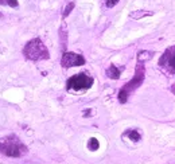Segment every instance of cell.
<instances>
[{"label":"cell","instance_id":"obj_1","mask_svg":"<svg viewBox=\"0 0 175 164\" xmlns=\"http://www.w3.org/2000/svg\"><path fill=\"white\" fill-rule=\"evenodd\" d=\"M0 152L10 157H20L27 152V148L16 136H8L0 139Z\"/></svg>","mask_w":175,"mask_h":164},{"label":"cell","instance_id":"obj_2","mask_svg":"<svg viewBox=\"0 0 175 164\" xmlns=\"http://www.w3.org/2000/svg\"><path fill=\"white\" fill-rule=\"evenodd\" d=\"M144 75H145V70H144V65L139 62L136 66V71H135V75H133V78L128 82V84H125L123 86V89L120 90L119 93V101L121 104H125L128 100V96L131 93H133L135 90L139 88V86L143 84L144 81Z\"/></svg>","mask_w":175,"mask_h":164},{"label":"cell","instance_id":"obj_3","mask_svg":"<svg viewBox=\"0 0 175 164\" xmlns=\"http://www.w3.org/2000/svg\"><path fill=\"white\" fill-rule=\"evenodd\" d=\"M23 54L30 61H42L48 58V51L39 38L30 40L23 48Z\"/></svg>","mask_w":175,"mask_h":164},{"label":"cell","instance_id":"obj_4","mask_svg":"<svg viewBox=\"0 0 175 164\" xmlns=\"http://www.w3.org/2000/svg\"><path fill=\"white\" fill-rule=\"evenodd\" d=\"M93 85V78L84 73L76 74L67 80V90H86Z\"/></svg>","mask_w":175,"mask_h":164},{"label":"cell","instance_id":"obj_5","mask_svg":"<svg viewBox=\"0 0 175 164\" xmlns=\"http://www.w3.org/2000/svg\"><path fill=\"white\" fill-rule=\"evenodd\" d=\"M159 66L168 74H175V46L164 51L159 59Z\"/></svg>","mask_w":175,"mask_h":164},{"label":"cell","instance_id":"obj_6","mask_svg":"<svg viewBox=\"0 0 175 164\" xmlns=\"http://www.w3.org/2000/svg\"><path fill=\"white\" fill-rule=\"evenodd\" d=\"M61 65L66 69L74 66H82V65H85V58L80 54H76V52H65L62 59H61Z\"/></svg>","mask_w":175,"mask_h":164},{"label":"cell","instance_id":"obj_7","mask_svg":"<svg viewBox=\"0 0 175 164\" xmlns=\"http://www.w3.org/2000/svg\"><path fill=\"white\" fill-rule=\"evenodd\" d=\"M107 75L111 80H119V77H120V69L116 67L115 65H111V66L108 67V70H107Z\"/></svg>","mask_w":175,"mask_h":164},{"label":"cell","instance_id":"obj_8","mask_svg":"<svg viewBox=\"0 0 175 164\" xmlns=\"http://www.w3.org/2000/svg\"><path fill=\"white\" fill-rule=\"evenodd\" d=\"M154 57V52L152 51H140L139 54H137V61H139V62H141L143 63L144 61H148V59H151Z\"/></svg>","mask_w":175,"mask_h":164},{"label":"cell","instance_id":"obj_9","mask_svg":"<svg viewBox=\"0 0 175 164\" xmlns=\"http://www.w3.org/2000/svg\"><path fill=\"white\" fill-rule=\"evenodd\" d=\"M124 136H127V137H129L132 141H135V143H137V141H140V133L139 132H136L135 129H129V130H127V132L124 133Z\"/></svg>","mask_w":175,"mask_h":164},{"label":"cell","instance_id":"obj_10","mask_svg":"<svg viewBox=\"0 0 175 164\" xmlns=\"http://www.w3.org/2000/svg\"><path fill=\"white\" fill-rule=\"evenodd\" d=\"M88 148L90 149V151H97V149L100 148L99 140H97V139H94V137H92L90 140H89V143H88Z\"/></svg>","mask_w":175,"mask_h":164},{"label":"cell","instance_id":"obj_11","mask_svg":"<svg viewBox=\"0 0 175 164\" xmlns=\"http://www.w3.org/2000/svg\"><path fill=\"white\" fill-rule=\"evenodd\" d=\"M145 15H152V12H145V11H136V12H132V14H131V18H133V19H140L141 16H145Z\"/></svg>","mask_w":175,"mask_h":164},{"label":"cell","instance_id":"obj_12","mask_svg":"<svg viewBox=\"0 0 175 164\" xmlns=\"http://www.w3.org/2000/svg\"><path fill=\"white\" fill-rule=\"evenodd\" d=\"M73 8H74V3H73V2H71V3H69L67 6H66V8H65V12H63V18H66V16H67L69 14H70Z\"/></svg>","mask_w":175,"mask_h":164},{"label":"cell","instance_id":"obj_13","mask_svg":"<svg viewBox=\"0 0 175 164\" xmlns=\"http://www.w3.org/2000/svg\"><path fill=\"white\" fill-rule=\"evenodd\" d=\"M119 2L120 0H105V6H107L108 8H112V7H115Z\"/></svg>","mask_w":175,"mask_h":164},{"label":"cell","instance_id":"obj_14","mask_svg":"<svg viewBox=\"0 0 175 164\" xmlns=\"http://www.w3.org/2000/svg\"><path fill=\"white\" fill-rule=\"evenodd\" d=\"M6 2L11 7H18V0H6Z\"/></svg>","mask_w":175,"mask_h":164},{"label":"cell","instance_id":"obj_15","mask_svg":"<svg viewBox=\"0 0 175 164\" xmlns=\"http://www.w3.org/2000/svg\"><path fill=\"white\" fill-rule=\"evenodd\" d=\"M171 92H173V93L175 94V84H174V85L171 86Z\"/></svg>","mask_w":175,"mask_h":164},{"label":"cell","instance_id":"obj_16","mask_svg":"<svg viewBox=\"0 0 175 164\" xmlns=\"http://www.w3.org/2000/svg\"><path fill=\"white\" fill-rule=\"evenodd\" d=\"M0 4H7L6 0H0Z\"/></svg>","mask_w":175,"mask_h":164}]
</instances>
